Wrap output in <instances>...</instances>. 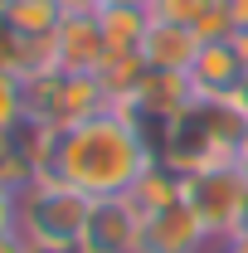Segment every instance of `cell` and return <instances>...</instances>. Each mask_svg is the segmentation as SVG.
Segmentation results:
<instances>
[{"mask_svg":"<svg viewBox=\"0 0 248 253\" xmlns=\"http://www.w3.org/2000/svg\"><path fill=\"white\" fill-rule=\"evenodd\" d=\"M151 161H156V146H151V136L141 131V122L126 117L122 107H107V112H97L93 122L68 126V131L54 136L44 180L73 185V190H83L88 200H112V195H126V185Z\"/></svg>","mask_w":248,"mask_h":253,"instance_id":"1","label":"cell"},{"mask_svg":"<svg viewBox=\"0 0 248 253\" xmlns=\"http://www.w3.org/2000/svg\"><path fill=\"white\" fill-rule=\"evenodd\" d=\"M88 214H93V200L59 180H39L20 195V234L39 253H78Z\"/></svg>","mask_w":248,"mask_h":253,"instance_id":"2","label":"cell"},{"mask_svg":"<svg viewBox=\"0 0 248 253\" xmlns=\"http://www.w3.org/2000/svg\"><path fill=\"white\" fill-rule=\"evenodd\" d=\"M25 107H30V122L44 126V131H68V126L93 122L97 112H107V93L93 73H63V68H49V73H34L25 78Z\"/></svg>","mask_w":248,"mask_h":253,"instance_id":"3","label":"cell"},{"mask_svg":"<svg viewBox=\"0 0 248 253\" xmlns=\"http://www.w3.org/2000/svg\"><path fill=\"white\" fill-rule=\"evenodd\" d=\"M195 219L205 224V234L229 244L239 229H244V214H248V175L234 166H209V170H195L185 175V190H180Z\"/></svg>","mask_w":248,"mask_h":253,"instance_id":"4","label":"cell"},{"mask_svg":"<svg viewBox=\"0 0 248 253\" xmlns=\"http://www.w3.org/2000/svg\"><path fill=\"white\" fill-rule=\"evenodd\" d=\"M78 253H141V219L126 205V195L93 200V214H88Z\"/></svg>","mask_w":248,"mask_h":253,"instance_id":"5","label":"cell"},{"mask_svg":"<svg viewBox=\"0 0 248 253\" xmlns=\"http://www.w3.org/2000/svg\"><path fill=\"white\" fill-rule=\"evenodd\" d=\"M248 78V63L244 54L234 49V39H214L200 49V59L190 63V83H195V97L205 102H229V97L244 88Z\"/></svg>","mask_w":248,"mask_h":253,"instance_id":"6","label":"cell"},{"mask_svg":"<svg viewBox=\"0 0 248 253\" xmlns=\"http://www.w3.org/2000/svg\"><path fill=\"white\" fill-rule=\"evenodd\" d=\"M200 49H205V39L195 25H175V20H151L146 34H141V44H136V54L146 68H161V73H190V63L200 59Z\"/></svg>","mask_w":248,"mask_h":253,"instance_id":"7","label":"cell"},{"mask_svg":"<svg viewBox=\"0 0 248 253\" xmlns=\"http://www.w3.org/2000/svg\"><path fill=\"white\" fill-rule=\"evenodd\" d=\"M107 59V34L97 25V15H63L54 30V68L63 73H97Z\"/></svg>","mask_w":248,"mask_h":253,"instance_id":"8","label":"cell"},{"mask_svg":"<svg viewBox=\"0 0 248 253\" xmlns=\"http://www.w3.org/2000/svg\"><path fill=\"white\" fill-rule=\"evenodd\" d=\"M180 190H185V175H180V170H170L165 161L156 156L151 166L126 185V205L136 210V219H151V214L170 210V205L180 200Z\"/></svg>","mask_w":248,"mask_h":253,"instance_id":"9","label":"cell"},{"mask_svg":"<svg viewBox=\"0 0 248 253\" xmlns=\"http://www.w3.org/2000/svg\"><path fill=\"white\" fill-rule=\"evenodd\" d=\"M0 15H5L20 34H30V39H54V30L63 25L59 0H10Z\"/></svg>","mask_w":248,"mask_h":253,"instance_id":"10","label":"cell"},{"mask_svg":"<svg viewBox=\"0 0 248 253\" xmlns=\"http://www.w3.org/2000/svg\"><path fill=\"white\" fill-rule=\"evenodd\" d=\"M97 25H102V34H107V54L117 49H136L141 44V34H146V25H151V10H122V5H102L97 10Z\"/></svg>","mask_w":248,"mask_h":253,"instance_id":"11","label":"cell"},{"mask_svg":"<svg viewBox=\"0 0 248 253\" xmlns=\"http://www.w3.org/2000/svg\"><path fill=\"white\" fill-rule=\"evenodd\" d=\"M30 122V107H25V78L15 73H0V136L15 131V126Z\"/></svg>","mask_w":248,"mask_h":253,"instance_id":"12","label":"cell"},{"mask_svg":"<svg viewBox=\"0 0 248 253\" xmlns=\"http://www.w3.org/2000/svg\"><path fill=\"white\" fill-rule=\"evenodd\" d=\"M214 0H151V20H175V25H200V15Z\"/></svg>","mask_w":248,"mask_h":253,"instance_id":"13","label":"cell"},{"mask_svg":"<svg viewBox=\"0 0 248 253\" xmlns=\"http://www.w3.org/2000/svg\"><path fill=\"white\" fill-rule=\"evenodd\" d=\"M20 229V195L0 185V234H15Z\"/></svg>","mask_w":248,"mask_h":253,"instance_id":"14","label":"cell"},{"mask_svg":"<svg viewBox=\"0 0 248 253\" xmlns=\"http://www.w3.org/2000/svg\"><path fill=\"white\" fill-rule=\"evenodd\" d=\"M63 15H97L102 10V0H59Z\"/></svg>","mask_w":248,"mask_h":253,"instance_id":"15","label":"cell"},{"mask_svg":"<svg viewBox=\"0 0 248 253\" xmlns=\"http://www.w3.org/2000/svg\"><path fill=\"white\" fill-rule=\"evenodd\" d=\"M229 107H234V112H239V117L248 122V78H244V88H239V93L229 97Z\"/></svg>","mask_w":248,"mask_h":253,"instance_id":"16","label":"cell"},{"mask_svg":"<svg viewBox=\"0 0 248 253\" xmlns=\"http://www.w3.org/2000/svg\"><path fill=\"white\" fill-rule=\"evenodd\" d=\"M229 10H234V25L248 30V0H229Z\"/></svg>","mask_w":248,"mask_h":253,"instance_id":"17","label":"cell"},{"mask_svg":"<svg viewBox=\"0 0 248 253\" xmlns=\"http://www.w3.org/2000/svg\"><path fill=\"white\" fill-rule=\"evenodd\" d=\"M224 249H229V253H248V229H239V234H234Z\"/></svg>","mask_w":248,"mask_h":253,"instance_id":"18","label":"cell"},{"mask_svg":"<svg viewBox=\"0 0 248 253\" xmlns=\"http://www.w3.org/2000/svg\"><path fill=\"white\" fill-rule=\"evenodd\" d=\"M102 5H122V10H151V0H102Z\"/></svg>","mask_w":248,"mask_h":253,"instance_id":"19","label":"cell"},{"mask_svg":"<svg viewBox=\"0 0 248 253\" xmlns=\"http://www.w3.org/2000/svg\"><path fill=\"white\" fill-rule=\"evenodd\" d=\"M239 170H244V175H248V151H239Z\"/></svg>","mask_w":248,"mask_h":253,"instance_id":"20","label":"cell"},{"mask_svg":"<svg viewBox=\"0 0 248 253\" xmlns=\"http://www.w3.org/2000/svg\"><path fill=\"white\" fill-rule=\"evenodd\" d=\"M209 253H229V249H224V244H214V249H209Z\"/></svg>","mask_w":248,"mask_h":253,"instance_id":"21","label":"cell"}]
</instances>
